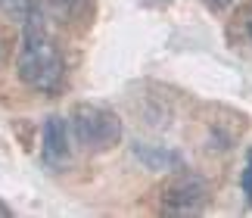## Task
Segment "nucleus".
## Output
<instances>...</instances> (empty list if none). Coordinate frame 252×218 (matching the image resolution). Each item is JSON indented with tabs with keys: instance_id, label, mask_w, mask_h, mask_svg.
Wrapping results in <instances>:
<instances>
[{
	"instance_id": "obj_11",
	"label": "nucleus",
	"mask_w": 252,
	"mask_h": 218,
	"mask_svg": "<svg viewBox=\"0 0 252 218\" xmlns=\"http://www.w3.org/2000/svg\"><path fill=\"white\" fill-rule=\"evenodd\" d=\"M3 215H9V206H6L3 200H0V218H3Z\"/></svg>"
},
{
	"instance_id": "obj_6",
	"label": "nucleus",
	"mask_w": 252,
	"mask_h": 218,
	"mask_svg": "<svg viewBox=\"0 0 252 218\" xmlns=\"http://www.w3.org/2000/svg\"><path fill=\"white\" fill-rule=\"evenodd\" d=\"M32 9H34V0H0V13L13 19V22H25Z\"/></svg>"
},
{
	"instance_id": "obj_4",
	"label": "nucleus",
	"mask_w": 252,
	"mask_h": 218,
	"mask_svg": "<svg viewBox=\"0 0 252 218\" xmlns=\"http://www.w3.org/2000/svg\"><path fill=\"white\" fill-rule=\"evenodd\" d=\"M72 134H69V122H63L60 115H50L44 122V162L60 168L69 162L72 156Z\"/></svg>"
},
{
	"instance_id": "obj_5",
	"label": "nucleus",
	"mask_w": 252,
	"mask_h": 218,
	"mask_svg": "<svg viewBox=\"0 0 252 218\" xmlns=\"http://www.w3.org/2000/svg\"><path fill=\"white\" fill-rule=\"evenodd\" d=\"M53 9L63 22L69 25H78V22H87L94 13V0H53Z\"/></svg>"
},
{
	"instance_id": "obj_12",
	"label": "nucleus",
	"mask_w": 252,
	"mask_h": 218,
	"mask_svg": "<svg viewBox=\"0 0 252 218\" xmlns=\"http://www.w3.org/2000/svg\"><path fill=\"white\" fill-rule=\"evenodd\" d=\"M249 35H252V22H249Z\"/></svg>"
},
{
	"instance_id": "obj_1",
	"label": "nucleus",
	"mask_w": 252,
	"mask_h": 218,
	"mask_svg": "<svg viewBox=\"0 0 252 218\" xmlns=\"http://www.w3.org/2000/svg\"><path fill=\"white\" fill-rule=\"evenodd\" d=\"M16 72L28 87H34L41 94H53L63 87V78H65L63 53L56 47V41L47 35V22L37 9H32L25 19L22 44H19V56H16Z\"/></svg>"
},
{
	"instance_id": "obj_3",
	"label": "nucleus",
	"mask_w": 252,
	"mask_h": 218,
	"mask_svg": "<svg viewBox=\"0 0 252 218\" xmlns=\"http://www.w3.org/2000/svg\"><path fill=\"white\" fill-rule=\"evenodd\" d=\"M209 187L202 178L190 175V172H178L174 178H168V184L162 187V203L171 212H193L199 206H206Z\"/></svg>"
},
{
	"instance_id": "obj_2",
	"label": "nucleus",
	"mask_w": 252,
	"mask_h": 218,
	"mask_svg": "<svg viewBox=\"0 0 252 218\" xmlns=\"http://www.w3.org/2000/svg\"><path fill=\"white\" fill-rule=\"evenodd\" d=\"M69 134H72V144L81 146V150L106 153L112 146H119V141H122V118L106 106L78 103L72 109Z\"/></svg>"
},
{
	"instance_id": "obj_7",
	"label": "nucleus",
	"mask_w": 252,
	"mask_h": 218,
	"mask_svg": "<svg viewBox=\"0 0 252 218\" xmlns=\"http://www.w3.org/2000/svg\"><path fill=\"white\" fill-rule=\"evenodd\" d=\"M137 150V156L147 165H153V168H168V165H178V156H171V153H162V150H147V146H134Z\"/></svg>"
},
{
	"instance_id": "obj_9",
	"label": "nucleus",
	"mask_w": 252,
	"mask_h": 218,
	"mask_svg": "<svg viewBox=\"0 0 252 218\" xmlns=\"http://www.w3.org/2000/svg\"><path fill=\"white\" fill-rule=\"evenodd\" d=\"M6 53H9V37H6L3 28H0V63L6 59Z\"/></svg>"
},
{
	"instance_id": "obj_8",
	"label": "nucleus",
	"mask_w": 252,
	"mask_h": 218,
	"mask_svg": "<svg viewBox=\"0 0 252 218\" xmlns=\"http://www.w3.org/2000/svg\"><path fill=\"white\" fill-rule=\"evenodd\" d=\"M243 193H246V203L252 206V153L246 159V172H243Z\"/></svg>"
},
{
	"instance_id": "obj_10",
	"label": "nucleus",
	"mask_w": 252,
	"mask_h": 218,
	"mask_svg": "<svg viewBox=\"0 0 252 218\" xmlns=\"http://www.w3.org/2000/svg\"><path fill=\"white\" fill-rule=\"evenodd\" d=\"M209 3L215 6V9H224V6H230V3H234V0H209Z\"/></svg>"
}]
</instances>
